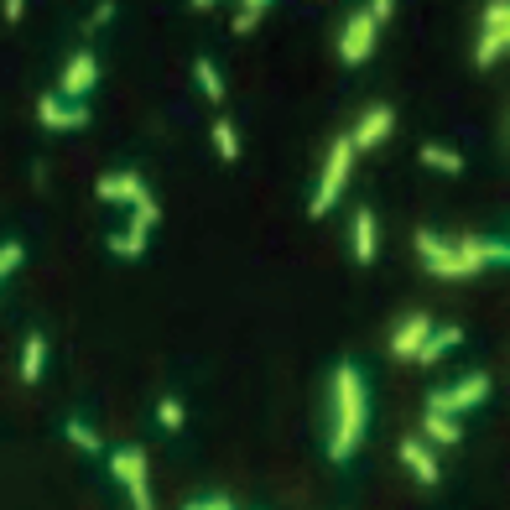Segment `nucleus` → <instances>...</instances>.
Masks as SVG:
<instances>
[{
    "mask_svg": "<svg viewBox=\"0 0 510 510\" xmlns=\"http://www.w3.org/2000/svg\"><path fill=\"white\" fill-rule=\"evenodd\" d=\"M364 422H370L364 375L354 364H339V370H334V438H328V458H334V464L354 458V448L364 443Z\"/></svg>",
    "mask_w": 510,
    "mask_h": 510,
    "instance_id": "nucleus-1",
    "label": "nucleus"
},
{
    "mask_svg": "<svg viewBox=\"0 0 510 510\" xmlns=\"http://www.w3.org/2000/svg\"><path fill=\"white\" fill-rule=\"evenodd\" d=\"M417 255H422L427 271H432V277H443V281L474 277V266L458 255V245H448L443 234H432V230H417Z\"/></svg>",
    "mask_w": 510,
    "mask_h": 510,
    "instance_id": "nucleus-2",
    "label": "nucleus"
},
{
    "mask_svg": "<svg viewBox=\"0 0 510 510\" xmlns=\"http://www.w3.org/2000/svg\"><path fill=\"white\" fill-rule=\"evenodd\" d=\"M349 167H354V146H349V141H339V146L328 151L323 183H318V193H313V203H307V213H313V219H318V213H328L334 203H339L344 183H349Z\"/></svg>",
    "mask_w": 510,
    "mask_h": 510,
    "instance_id": "nucleus-3",
    "label": "nucleus"
},
{
    "mask_svg": "<svg viewBox=\"0 0 510 510\" xmlns=\"http://www.w3.org/2000/svg\"><path fill=\"white\" fill-rule=\"evenodd\" d=\"M489 396V375H468V381H458V385H448V391H432L427 396V411H468V406H479Z\"/></svg>",
    "mask_w": 510,
    "mask_h": 510,
    "instance_id": "nucleus-4",
    "label": "nucleus"
},
{
    "mask_svg": "<svg viewBox=\"0 0 510 510\" xmlns=\"http://www.w3.org/2000/svg\"><path fill=\"white\" fill-rule=\"evenodd\" d=\"M370 47H375V22H370V11H360V16H349V22H344L339 58L354 68V63H364V58H370Z\"/></svg>",
    "mask_w": 510,
    "mask_h": 510,
    "instance_id": "nucleus-5",
    "label": "nucleus"
},
{
    "mask_svg": "<svg viewBox=\"0 0 510 510\" xmlns=\"http://www.w3.org/2000/svg\"><path fill=\"white\" fill-rule=\"evenodd\" d=\"M37 120L47 130H79V126H89V105H73L63 94H47L42 105H37Z\"/></svg>",
    "mask_w": 510,
    "mask_h": 510,
    "instance_id": "nucleus-6",
    "label": "nucleus"
},
{
    "mask_svg": "<svg viewBox=\"0 0 510 510\" xmlns=\"http://www.w3.org/2000/svg\"><path fill=\"white\" fill-rule=\"evenodd\" d=\"M427 339H432V318H427V313H411V318H401V328L391 334V354H396V360H417Z\"/></svg>",
    "mask_w": 510,
    "mask_h": 510,
    "instance_id": "nucleus-7",
    "label": "nucleus"
},
{
    "mask_svg": "<svg viewBox=\"0 0 510 510\" xmlns=\"http://www.w3.org/2000/svg\"><path fill=\"white\" fill-rule=\"evenodd\" d=\"M94 79H99L94 52H79V58L63 68V84H58V94H63V99H73V105H84V94L94 89Z\"/></svg>",
    "mask_w": 510,
    "mask_h": 510,
    "instance_id": "nucleus-8",
    "label": "nucleus"
},
{
    "mask_svg": "<svg viewBox=\"0 0 510 510\" xmlns=\"http://www.w3.org/2000/svg\"><path fill=\"white\" fill-rule=\"evenodd\" d=\"M391 126H396V115H391V105H375V109H364V120L354 126V136H349V146L354 151H370V146H381L385 136H391Z\"/></svg>",
    "mask_w": 510,
    "mask_h": 510,
    "instance_id": "nucleus-9",
    "label": "nucleus"
},
{
    "mask_svg": "<svg viewBox=\"0 0 510 510\" xmlns=\"http://www.w3.org/2000/svg\"><path fill=\"white\" fill-rule=\"evenodd\" d=\"M99 198L105 203H130V209H141L151 193L141 177H130V172H109V177H99Z\"/></svg>",
    "mask_w": 510,
    "mask_h": 510,
    "instance_id": "nucleus-10",
    "label": "nucleus"
},
{
    "mask_svg": "<svg viewBox=\"0 0 510 510\" xmlns=\"http://www.w3.org/2000/svg\"><path fill=\"white\" fill-rule=\"evenodd\" d=\"M458 255H464L474 271H485V266H510V245L485 240V234H468V240H458Z\"/></svg>",
    "mask_w": 510,
    "mask_h": 510,
    "instance_id": "nucleus-11",
    "label": "nucleus"
},
{
    "mask_svg": "<svg viewBox=\"0 0 510 510\" xmlns=\"http://www.w3.org/2000/svg\"><path fill=\"white\" fill-rule=\"evenodd\" d=\"M109 474L126 489L141 485V479H146V453H141V448H115V453H109Z\"/></svg>",
    "mask_w": 510,
    "mask_h": 510,
    "instance_id": "nucleus-12",
    "label": "nucleus"
},
{
    "mask_svg": "<svg viewBox=\"0 0 510 510\" xmlns=\"http://www.w3.org/2000/svg\"><path fill=\"white\" fill-rule=\"evenodd\" d=\"M401 464L411 468V474H417L422 485H438V474H443V468H438V458H432V453H427L417 438H406V443H401Z\"/></svg>",
    "mask_w": 510,
    "mask_h": 510,
    "instance_id": "nucleus-13",
    "label": "nucleus"
},
{
    "mask_svg": "<svg viewBox=\"0 0 510 510\" xmlns=\"http://www.w3.org/2000/svg\"><path fill=\"white\" fill-rule=\"evenodd\" d=\"M354 260H360V266L375 260V213L370 209L354 213Z\"/></svg>",
    "mask_w": 510,
    "mask_h": 510,
    "instance_id": "nucleus-14",
    "label": "nucleus"
},
{
    "mask_svg": "<svg viewBox=\"0 0 510 510\" xmlns=\"http://www.w3.org/2000/svg\"><path fill=\"white\" fill-rule=\"evenodd\" d=\"M500 52H510V22L500 26V32H479V47H474V63L489 68Z\"/></svg>",
    "mask_w": 510,
    "mask_h": 510,
    "instance_id": "nucleus-15",
    "label": "nucleus"
},
{
    "mask_svg": "<svg viewBox=\"0 0 510 510\" xmlns=\"http://www.w3.org/2000/svg\"><path fill=\"white\" fill-rule=\"evenodd\" d=\"M42 364H47V339L42 334H26V344H22V381L32 385L37 375H42Z\"/></svg>",
    "mask_w": 510,
    "mask_h": 510,
    "instance_id": "nucleus-16",
    "label": "nucleus"
},
{
    "mask_svg": "<svg viewBox=\"0 0 510 510\" xmlns=\"http://www.w3.org/2000/svg\"><path fill=\"white\" fill-rule=\"evenodd\" d=\"M458 339H464L458 328H432V339L422 344V354H417V360H422V364H438V360H443V354H448V349H453Z\"/></svg>",
    "mask_w": 510,
    "mask_h": 510,
    "instance_id": "nucleus-17",
    "label": "nucleus"
},
{
    "mask_svg": "<svg viewBox=\"0 0 510 510\" xmlns=\"http://www.w3.org/2000/svg\"><path fill=\"white\" fill-rule=\"evenodd\" d=\"M193 79H198V89H203L209 99H224V79H219V68H213L209 58H198V63H193Z\"/></svg>",
    "mask_w": 510,
    "mask_h": 510,
    "instance_id": "nucleus-18",
    "label": "nucleus"
},
{
    "mask_svg": "<svg viewBox=\"0 0 510 510\" xmlns=\"http://www.w3.org/2000/svg\"><path fill=\"white\" fill-rule=\"evenodd\" d=\"M427 438L432 443H458V422L448 411H427Z\"/></svg>",
    "mask_w": 510,
    "mask_h": 510,
    "instance_id": "nucleus-19",
    "label": "nucleus"
},
{
    "mask_svg": "<svg viewBox=\"0 0 510 510\" xmlns=\"http://www.w3.org/2000/svg\"><path fill=\"white\" fill-rule=\"evenodd\" d=\"M422 167H438V172H458L464 167V156L453 146H422Z\"/></svg>",
    "mask_w": 510,
    "mask_h": 510,
    "instance_id": "nucleus-20",
    "label": "nucleus"
},
{
    "mask_svg": "<svg viewBox=\"0 0 510 510\" xmlns=\"http://www.w3.org/2000/svg\"><path fill=\"white\" fill-rule=\"evenodd\" d=\"M266 11H271L266 0H245V5L234 11V32H240V37H245V32H255V26H260V16H266Z\"/></svg>",
    "mask_w": 510,
    "mask_h": 510,
    "instance_id": "nucleus-21",
    "label": "nucleus"
},
{
    "mask_svg": "<svg viewBox=\"0 0 510 510\" xmlns=\"http://www.w3.org/2000/svg\"><path fill=\"white\" fill-rule=\"evenodd\" d=\"M63 432H68V443H73V448H84V453H99V432H94L89 422H79V417H73Z\"/></svg>",
    "mask_w": 510,
    "mask_h": 510,
    "instance_id": "nucleus-22",
    "label": "nucleus"
},
{
    "mask_svg": "<svg viewBox=\"0 0 510 510\" xmlns=\"http://www.w3.org/2000/svg\"><path fill=\"white\" fill-rule=\"evenodd\" d=\"M109 250H115V255H141V250H146V230H126V234H109Z\"/></svg>",
    "mask_w": 510,
    "mask_h": 510,
    "instance_id": "nucleus-23",
    "label": "nucleus"
},
{
    "mask_svg": "<svg viewBox=\"0 0 510 510\" xmlns=\"http://www.w3.org/2000/svg\"><path fill=\"white\" fill-rule=\"evenodd\" d=\"M213 146H219V156H224V162H234V156H240V136H234L230 120H219V126H213Z\"/></svg>",
    "mask_w": 510,
    "mask_h": 510,
    "instance_id": "nucleus-24",
    "label": "nucleus"
},
{
    "mask_svg": "<svg viewBox=\"0 0 510 510\" xmlns=\"http://www.w3.org/2000/svg\"><path fill=\"white\" fill-rule=\"evenodd\" d=\"M22 260H26V250H22V245H16V240H5V245H0V277L11 281V271H16Z\"/></svg>",
    "mask_w": 510,
    "mask_h": 510,
    "instance_id": "nucleus-25",
    "label": "nucleus"
},
{
    "mask_svg": "<svg viewBox=\"0 0 510 510\" xmlns=\"http://www.w3.org/2000/svg\"><path fill=\"white\" fill-rule=\"evenodd\" d=\"M156 422H162V427H172V432H177V427H183V401H172V396H167V401L156 406Z\"/></svg>",
    "mask_w": 510,
    "mask_h": 510,
    "instance_id": "nucleus-26",
    "label": "nucleus"
},
{
    "mask_svg": "<svg viewBox=\"0 0 510 510\" xmlns=\"http://www.w3.org/2000/svg\"><path fill=\"white\" fill-rule=\"evenodd\" d=\"M505 22H510V5H505V0H495V5H485V32H500Z\"/></svg>",
    "mask_w": 510,
    "mask_h": 510,
    "instance_id": "nucleus-27",
    "label": "nucleus"
},
{
    "mask_svg": "<svg viewBox=\"0 0 510 510\" xmlns=\"http://www.w3.org/2000/svg\"><path fill=\"white\" fill-rule=\"evenodd\" d=\"M156 219H162V209H156V198H146V203L136 209V224H130V230H151Z\"/></svg>",
    "mask_w": 510,
    "mask_h": 510,
    "instance_id": "nucleus-28",
    "label": "nucleus"
},
{
    "mask_svg": "<svg viewBox=\"0 0 510 510\" xmlns=\"http://www.w3.org/2000/svg\"><path fill=\"white\" fill-rule=\"evenodd\" d=\"M364 11H370V22L381 26V22H391V11H396V5H391V0H375V5H364Z\"/></svg>",
    "mask_w": 510,
    "mask_h": 510,
    "instance_id": "nucleus-29",
    "label": "nucleus"
},
{
    "mask_svg": "<svg viewBox=\"0 0 510 510\" xmlns=\"http://www.w3.org/2000/svg\"><path fill=\"white\" fill-rule=\"evenodd\" d=\"M130 500H136V510H151V485L141 479V485H130Z\"/></svg>",
    "mask_w": 510,
    "mask_h": 510,
    "instance_id": "nucleus-30",
    "label": "nucleus"
},
{
    "mask_svg": "<svg viewBox=\"0 0 510 510\" xmlns=\"http://www.w3.org/2000/svg\"><path fill=\"white\" fill-rule=\"evenodd\" d=\"M0 11H5V22H22V16H26V5H22V0H5Z\"/></svg>",
    "mask_w": 510,
    "mask_h": 510,
    "instance_id": "nucleus-31",
    "label": "nucleus"
},
{
    "mask_svg": "<svg viewBox=\"0 0 510 510\" xmlns=\"http://www.w3.org/2000/svg\"><path fill=\"white\" fill-rule=\"evenodd\" d=\"M183 510H230V500H193V505H183Z\"/></svg>",
    "mask_w": 510,
    "mask_h": 510,
    "instance_id": "nucleus-32",
    "label": "nucleus"
}]
</instances>
